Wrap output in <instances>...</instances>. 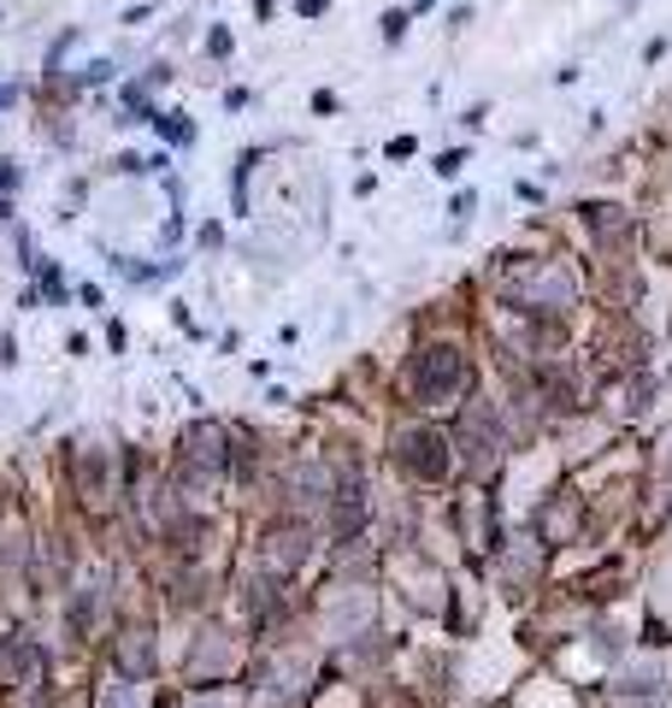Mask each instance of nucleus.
Segmentation results:
<instances>
[{"label": "nucleus", "mask_w": 672, "mask_h": 708, "mask_svg": "<svg viewBox=\"0 0 672 708\" xmlns=\"http://www.w3.org/2000/svg\"><path fill=\"white\" fill-rule=\"evenodd\" d=\"M430 448H442L430 431H402L395 437V455H402L413 473H425V478H437V473H448V455H430Z\"/></svg>", "instance_id": "nucleus-2"}, {"label": "nucleus", "mask_w": 672, "mask_h": 708, "mask_svg": "<svg viewBox=\"0 0 672 708\" xmlns=\"http://www.w3.org/2000/svg\"><path fill=\"white\" fill-rule=\"evenodd\" d=\"M584 224H590L601 243H619V236H626V219H619V207H584Z\"/></svg>", "instance_id": "nucleus-3"}, {"label": "nucleus", "mask_w": 672, "mask_h": 708, "mask_svg": "<svg viewBox=\"0 0 672 708\" xmlns=\"http://www.w3.org/2000/svg\"><path fill=\"white\" fill-rule=\"evenodd\" d=\"M460 384V355L455 349H430V360L419 372H413V390H419V402H437L442 390Z\"/></svg>", "instance_id": "nucleus-1"}]
</instances>
